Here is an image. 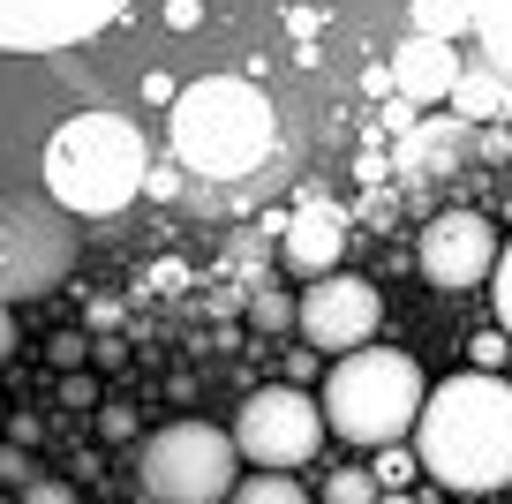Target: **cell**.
<instances>
[{"label": "cell", "mask_w": 512, "mask_h": 504, "mask_svg": "<svg viewBox=\"0 0 512 504\" xmlns=\"http://www.w3.org/2000/svg\"><path fill=\"white\" fill-rule=\"evenodd\" d=\"M249 324L256 331H287L294 324V301L279 294V286H256V294H249Z\"/></svg>", "instance_id": "cell-17"}, {"label": "cell", "mask_w": 512, "mask_h": 504, "mask_svg": "<svg viewBox=\"0 0 512 504\" xmlns=\"http://www.w3.org/2000/svg\"><path fill=\"white\" fill-rule=\"evenodd\" d=\"M23 482H31V459H23L8 437H0V489H23Z\"/></svg>", "instance_id": "cell-23"}, {"label": "cell", "mask_w": 512, "mask_h": 504, "mask_svg": "<svg viewBox=\"0 0 512 504\" xmlns=\"http://www.w3.org/2000/svg\"><path fill=\"white\" fill-rule=\"evenodd\" d=\"M46 354H53V369H91V339H83V331H61Z\"/></svg>", "instance_id": "cell-20"}, {"label": "cell", "mask_w": 512, "mask_h": 504, "mask_svg": "<svg viewBox=\"0 0 512 504\" xmlns=\"http://www.w3.org/2000/svg\"><path fill=\"white\" fill-rule=\"evenodd\" d=\"M181 174H189L181 158H174V166H144V189L151 196H181Z\"/></svg>", "instance_id": "cell-24"}, {"label": "cell", "mask_w": 512, "mask_h": 504, "mask_svg": "<svg viewBox=\"0 0 512 504\" xmlns=\"http://www.w3.org/2000/svg\"><path fill=\"white\" fill-rule=\"evenodd\" d=\"M422 399H430V384H422V369H415V354H400V347H347L332 362V377H324V392H317V407H324V429L332 437H347V444H400V437H415V414H422Z\"/></svg>", "instance_id": "cell-4"}, {"label": "cell", "mask_w": 512, "mask_h": 504, "mask_svg": "<svg viewBox=\"0 0 512 504\" xmlns=\"http://www.w3.org/2000/svg\"><path fill=\"white\" fill-rule=\"evenodd\" d=\"M384 324V301L369 279H354V271H324V279H309V294L294 301V331H302L317 354H347L362 347V339H377Z\"/></svg>", "instance_id": "cell-7"}, {"label": "cell", "mask_w": 512, "mask_h": 504, "mask_svg": "<svg viewBox=\"0 0 512 504\" xmlns=\"http://www.w3.org/2000/svg\"><path fill=\"white\" fill-rule=\"evenodd\" d=\"M144 98H151V106H174V98H181V83H174V76H159V68H151V76H144Z\"/></svg>", "instance_id": "cell-26"}, {"label": "cell", "mask_w": 512, "mask_h": 504, "mask_svg": "<svg viewBox=\"0 0 512 504\" xmlns=\"http://www.w3.org/2000/svg\"><path fill=\"white\" fill-rule=\"evenodd\" d=\"M452 83H460V53H452V38L415 31L400 53H392V91H400L407 106H445Z\"/></svg>", "instance_id": "cell-11"}, {"label": "cell", "mask_w": 512, "mask_h": 504, "mask_svg": "<svg viewBox=\"0 0 512 504\" xmlns=\"http://www.w3.org/2000/svg\"><path fill=\"white\" fill-rule=\"evenodd\" d=\"M460 121H497V113H512V76L505 68H460V83H452V98H445Z\"/></svg>", "instance_id": "cell-12"}, {"label": "cell", "mask_w": 512, "mask_h": 504, "mask_svg": "<svg viewBox=\"0 0 512 504\" xmlns=\"http://www.w3.org/2000/svg\"><path fill=\"white\" fill-rule=\"evenodd\" d=\"M174 158L204 181H249L264 158L279 151V113L272 98L241 76H204L181 83L174 106Z\"/></svg>", "instance_id": "cell-2"}, {"label": "cell", "mask_w": 512, "mask_h": 504, "mask_svg": "<svg viewBox=\"0 0 512 504\" xmlns=\"http://www.w3.org/2000/svg\"><path fill=\"white\" fill-rule=\"evenodd\" d=\"M415 264H422V279H430L437 294H467V286H482L497 271V226L482 219V211H437V219L422 226Z\"/></svg>", "instance_id": "cell-8"}, {"label": "cell", "mask_w": 512, "mask_h": 504, "mask_svg": "<svg viewBox=\"0 0 512 504\" xmlns=\"http://www.w3.org/2000/svg\"><path fill=\"white\" fill-rule=\"evenodd\" d=\"M347 211L339 204H302L287 219V241H279V249H287V271H302V279H324V271H339V256H347Z\"/></svg>", "instance_id": "cell-10"}, {"label": "cell", "mask_w": 512, "mask_h": 504, "mask_svg": "<svg viewBox=\"0 0 512 504\" xmlns=\"http://www.w3.org/2000/svg\"><path fill=\"white\" fill-rule=\"evenodd\" d=\"M407 23L430 38H460L475 31V0H407Z\"/></svg>", "instance_id": "cell-13"}, {"label": "cell", "mask_w": 512, "mask_h": 504, "mask_svg": "<svg viewBox=\"0 0 512 504\" xmlns=\"http://www.w3.org/2000/svg\"><path fill=\"white\" fill-rule=\"evenodd\" d=\"M475 38L490 46V61L512 76V0H475Z\"/></svg>", "instance_id": "cell-14"}, {"label": "cell", "mask_w": 512, "mask_h": 504, "mask_svg": "<svg viewBox=\"0 0 512 504\" xmlns=\"http://www.w3.org/2000/svg\"><path fill=\"white\" fill-rule=\"evenodd\" d=\"M23 497H31V504H68L76 489H68V482H23Z\"/></svg>", "instance_id": "cell-27"}, {"label": "cell", "mask_w": 512, "mask_h": 504, "mask_svg": "<svg viewBox=\"0 0 512 504\" xmlns=\"http://www.w3.org/2000/svg\"><path fill=\"white\" fill-rule=\"evenodd\" d=\"M234 474H241L234 429H211L196 414L151 429L144 452H136V489L151 504H219V497H234Z\"/></svg>", "instance_id": "cell-5"}, {"label": "cell", "mask_w": 512, "mask_h": 504, "mask_svg": "<svg viewBox=\"0 0 512 504\" xmlns=\"http://www.w3.org/2000/svg\"><path fill=\"white\" fill-rule=\"evenodd\" d=\"M369 497H384L377 467H332L324 474V504H369Z\"/></svg>", "instance_id": "cell-16"}, {"label": "cell", "mask_w": 512, "mask_h": 504, "mask_svg": "<svg viewBox=\"0 0 512 504\" xmlns=\"http://www.w3.org/2000/svg\"><path fill=\"white\" fill-rule=\"evenodd\" d=\"M234 497H241V504H302L309 489L294 482L287 467H264V474H249V482H234Z\"/></svg>", "instance_id": "cell-15"}, {"label": "cell", "mask_w": 512, "mask_h": 504, "mask_svg": "<svg viewBox=\"0 0 512 504\" xmlns=\"http://www.w3.org/2000/svg\"><path fill=\"white\" fill-rule=\"evenodd\" d=\"M0 249H8V226H0Z\"/></svg>", "instance_id": "cell-30"}, {"label": "cell", "mask_w": 512, "mask_h": 504, "mask_svg": "<svg viewBox=\"0 0 512 504\" xmlns=\"http://www.w3.org/2000/svg\"><path fill=\"white\" fill-rule=\"evenodd\" d=\"M98 437L106 444H136V407H98Z\"/></svg>", "instance_id": "cell-21"}, {"label": "cell", "mask_w": 512, "mask_h": 504, "mask_svg": "<svg viewBox=\"0 0 512 504\" xmlns=\"http://www.w3.org/2000/svg\"><path fill=\"white\" fill-rule=\"evenodd\" d=\"M467 362H475V369H512V331H505V324L482 331L475 347H467Z\"/></svg>", "instance_id": "cell-18"}, {"label": "cell", "mask_w": 512, "mask_h": 504, "mask_svg": "<svg viewBox=\"0 0 512 504\" xmlns=\"http://www.w3.org/2000/svg\"><path fill=\"white\" fill-rule=\"evenodd\" d=\"M0 429H8V422H0Z\"/></svg>", "instance_id": "cell-31"}, {"label": "cell", "mask_w": 512, "mask_h": 504, "mask_svg": "<svg viewBox=\"0 0 512 504\" xmlns=\"http://www.w3.org/2000/svg\"><path fill=\"white\" fill-rule=\"evenodd\" d=\"M415 459L452 497L512 489V384H505V369H467V377L437 384L415 414Z\"/></svg>", "instance_id": "cell-1"}, {"label": "cell", "mask_w": 512, "mask_h": 504, "mask_svg": "<svg viewBox=\"0 0 512 504\" xmlns=\"http://www.w3.org/2000/svg\"><path fill=\"white\" fill-rule=\"evenodd\" d=\"M121 324V301H91V331H113Z\"/></svg>", "instance_id": "cell-29"}, {"label": "cell", "mask_w": 512, "mask_h": 504, "mask_svg": "<svg viewBox=\"0 0 512 504\" xmlns=\"http://www.w3.org/2000/svg\"><path fill=\"white\" fill-rule=\"evenodd\" d=\"M8 354H16V309L0 301V362H8Z\"/></svg>", "instance_id": "cell-28"}, {"label": "cell", "mask_w": 512, "mask_h": 504, "mask_svg": "<svg viewBox=\"0 0 512 504\" xmlns=\"http://www.w3.org/2000/svg\"><path fill=\"white\" fill-rule=\"evenodd\" d=\"M204 23V0H166V31H196Z\"/></svg>", "instance_id": "cell-25"}, {"label": "cell", "mask_w": 512, "mask_h": 504, "mask_svg": "<svg viewBox=\"0 0 512 504\" xmlns=\"http://www.w3.org/2000/svg\"><path fill=\"white\" fill-rule=\"evenodd\" d=\"M144 166H151V151H144V136H136V121H128V113H106V106L61 121L53 143H46L53 204L83 211V219H106V211L136 204V196H144Z\"/></svg>", "instance_id": "cell-3"}, {"label": "cell", "mask_w": 512, "mask_h": 504, "mask_svg": "<svg viewBox=\"0 0 512 504\" xmlns=\"http://www.w3.org/2000/svg\"><path fill=\"white\" fill-rule=\"evenodd\" d=\"M61 407H98V384L83 369H61Z\"/></svg>", "instance_id": "cell-22"}, {"label": "cell", "mask_w": 512, "mask_h": 504, "mask_svg": "<svg viewBox=\"0 0 512 504\" xmlns=\"http://www.w3.org/2000/svg\"><path fill=\"white\" fill-rule=\"evenodd\" d=\"M128 0H0V53H61L106 31Z\"/></svg>", "instance_id": "cell-9"}, {"label": "cell", "mask_w": 512, "mask_h": 504, "mask_svg": "<svg viewBox=\"0 0 512 504\" xmlns=\"http://www.w3.org/2000/svg\"><path fill=\"white\" fill-rule=\"evenodd\" d=\"M490 301H497V324L512 331V249H497V271H490Z\"/></svg>", "instance_id": "cell-19"}, {"label": "cell", "mask_w": 512, "mask_h": 504, "mask_svg": "<svg viewBox=\"0 0 512 504\" xmlns=\"http://www.w3.org/2000/svg\"><path fill=\"white\" fill-rule=\"evenodd\" d=\"M234 444H241V459H256V467H309L317 444H324V407L294 377L287 384H264V392L241 399Z\"/></svg>", "instance_id": "cell-6"}]
</instances>
